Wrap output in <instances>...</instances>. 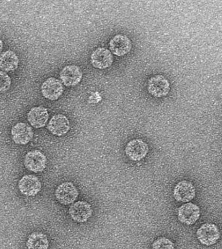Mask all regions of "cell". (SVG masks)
<instances>
[{"mask_svg": "<svg viewBox=\"0 0 222 249\" xmlns=\"http://www.w3.org/2000/svg\"><path fill=\"white\" fill-rule=\"evenodd\" d=\"M11 85V79L8 74L0 71V93L9 90Z\"/></svg>", "mask_w": 222, "mask_h": 249, "instance_id": "obj_20", "label": "cell"}, {"mask_svg": "<svg viewBox=\"0 0 222 249\" xmlns=\"http://www.w3.org/2000/svg\"><path fill=\"white\" fill-rule=\"evenodd\" d=\"M196 235L199 241L206 246L215 244L220 237L218 226L212 223H204L201 226L197 231Z\"/></svg>", "mask_w": 222, "mask_h": 249, "instance_id": "obj_1", "label": "cell"}, {"mask_svg": "<svg viewBox=\"0 0 222 249\" xmlns=\"http://www.w3.org/2000/svg\"><path fill=\"white\" fill-rule=\"evenodd\" d=\"M46 156L39 150H32L25 155L23 164L28 170L34 173L42 172L46 167Z\"/></svg>", "mask_w": 222, "mask_h": 249, "instance_id": "obj_2", "label": "cell"}, {"mask_svg": "<svg viewBox=\"0 0 222 249\" xmlns=\"http://www.w3.org/2000/svg\"><path fill=\"white\" fill-rule=\"evenodd\" d=\"M48 120V111L42 106L33 107L27 114V120L35 128L44 127Z\"/></svg>", "mask_w": 222, "mask_h": 249, "instance_id": "obj_15", "label": "cell"}, {"mask_svg": "<svg viewBox=\"0 0 222 249\" xmlns=\"http://www.w3.org/2000/svg\"><path fill=\"white\" fill-rule=\"evenodd\" d=\"M173 197L177 201L188 202L196 196V188L192 183L187 180L181 181L175 185Z\"/></svg>", "mask_w": 222, "mask_h": 249, "instance_id": "obj_11", "label": "cell"}, {"mask_svg": "<svg viewBox=\"0 0 222 249\" xmlns=\"http://www.w3.org/2000/svg\"><path fill=\"white\" fill-rule=\"evenodd\" d=\"M13 142L18 145H26L32 140L34 132L32 128L25 123H18L11 128Z\"/></svg>", "mask_w": 222, "mask_h": 249, "instance_id": "obj_10", "label": "cell"}, {"mask_svg": "<svg viewBox=\"0 0 222 249\" xmlns=\"http://www.w3.org/2000/svg\"><path fill=\"white\" fill-rule=\"evenodd\" d=\"M64 91L63 86L59 80L50 77L42 83L41 92L45 98L51 101L59 98Z\"/></svg>", "mask_w": 222, "mask_h": 249, "instance_id": "obj_6", "label": "cell"}, {"mask_svg": "<svg viewBox=\"0 0 222 249\" xmlns=\"http://www.w3.org/2000/svg\"><path fill=\"white\" fill-rule=\"evenodd\" d=\"M83 73L79 67L75 65L66 66L60 73V78L66 87H74L81 81Z\"/></svg>", "mask_w": 222, "mask_h": 249, "instance_id": "obj_14", "label": "cell"}, {"mask_svg": "<svg viewBox=\"0 0 222 249\" xmlns=\"http://www.w3.org/2000/svg\"><path fill=\"white\" fill-rule=\"evenodd\" d=\"M48 237L42 232H33L29 235L26 241L28 249H46L49 247Z\"/></svg>", "mask_w": 222, "mask_h": 249, "instance_id": "obj_18", "label": "cell"}, {"mask_svg": "<svg viewBox=\"0 0 222 249\" xmlns=\"http://www.w3.org/2000/svg\"><path fill=\"white\" fill-rule=\"evenodd\" d=\"M109 46L113 53L122 56L130 52L132 48V43L126 35H118L111 39Z\"/></svg>", "mask_w": 222, "mask_h": 249, "instance_id": "obj_16", "label": "cell"}, {"mask_svg": "<svg viewBox=\"0 0 222 249\" xmlns=\"http://www.w3.org/2000/svg\"><path fill=\"white\" fill-rule=\"evenodd\" d=\"M55 196L60 204L68 205L77 199L79 192L73 183L66 182L58 186Z\"/></svg>", "mask_w": 222, "mask_h": 249, "instance_id": "obj_4", "label": "cell"}, {"mask_svg": "<svg viewBox=\"0 0 222 249\" xmlns=\"http://www.w3.org/2000/svg\"><path fill=\"white\" fill-rule=\"evenodd\" d=\"M18 189L21 194L25 196H37L42 189V184L38 177L33 175H27L19 180Z\"/></svg>", "mask_w": 222, "mask_h": 249, "instance_id": "obj_5", "label": "cell"}, {"mask_svg": "<svg viewBox=\"0 0 222 249\" xmlns=\"http://www.w3.org/2000/svg\"><path fill=\"white\" fill-rule=\"evenodd\" d=\"M3 42H2L1 39L0 38V52H1L2 50H3Z\"/></svg>", "mask_w": 222, "mask_h": 249, "instance_id": "obj_21", "label": "cell"}, {"mask_svg": "<svg viewBox=\"0 0 222 249\" xmlns=\"http://www.w3.org/2000/svg\"><path fill=\"white\" fill-rule=\"evenodd\" d=\"M19 58L13 51L8 50L0 54V69L5 71H14L18 67Z\"/></svg>", "mask_w": 222, "mask_h": 249, "instance_id": "obj_17", "label": "cell"}, {"mask_svg": "<svg viewBox=\"0 0 222 249\" xmlns=\"http://www.w3.org/2000/svg\"><path fill=\"white\" fill-rule=\"evenodd\" d=\"M70 128V122L67 117L61 114L53 116L48 124L49 131L57 136H64L69 131Z\"/></svg>", "mask_w": 222, "mask_h": 249, "instance_id": "obj_13", "label": "cell"}, {"mask_svg": "<svg viewBox=\"0 0 222 249\" xmlns=\"http://www.w3.org/2000/svg\"><path fill=\"white\" fill-rule=\"evenodd\" d=\"M149 147L142 139H134L129 142L125 148L127 157L132 161H140L147 156Z\"/></svg>", "mask_w": 222, "mask_h": 249, "instance_id": "obj_3", "label": "cell"}, {"mask_svg": "<svg viewBox=\"0 0 222 249\" xmlns=\"http://www.w3.org/2000/svg\"><path fill=\"white\" fill-rule=\"evenodd\" d=\"M72 219L78 223H84L92 215V209L89 202L77 201L72 204L68 210Z\"/></svg>", "mask_w": 222, "mask_h": 249, "instance_id": "obj_9", "label": "cell"}, {"mask_svg": "<svg viewBox=\"0 0 222 249\" xmlns=\"http://www.w3.org/2000/svg\"><path fill=\"white\" fill-rule=\"evenodd\" d=\"M91 59L93 67L103 70L112 65L113 56L110 51L107 48H98L93 51Z\"/></svg>", "mask_w": 222, "mask_h": 249, "instance_id": "obj_12", "label": "cell"}, {"mask_svg": "<svg viewBox=\"0 0 222 249\" xmlns=\"http://www.w3.org/2000/svg\"><path fill=\"white\" fill-rule=\"evenodd\" d=\"M169 82L163 75L154 76L148 81V90L154 97H165L169 93Z\"/></svg>", "mask_w": 222, "mask_h": 249, "instance_id": "obj_8", "label": "cell"}, {"mask_svg": "<svg viewBox=\"0 0 222 249\" xmlns=\"http://www.w3.org/2000/svg\"><path fill=\"white\" fill-rule=\"evenodd\" d=\"M200 217V208L192 202H188L179 208L178 219L179 221L185 225H194Z\"/></svg>", "mask_w": 222, "mask_h": 249, "instance_id": "obj_7", "label": "cell"}, {"mask_svg": "<svg viewBox=\"0 0 222 249\" xmlns=\"http://www.w3.org/2000/svg\"><path fill=\"white\" fill-rule=\"evenodd\" d=\"M152 247L154 249H174L173 243L169 239L166 237H160L156 239L152 244Z\"/></svg>", "mask_w": 222, "mask_h": 249, "instance_id": "obj_19", "label": "cell"}]
</instances>
